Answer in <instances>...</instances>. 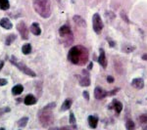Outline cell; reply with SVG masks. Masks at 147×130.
I'll list each match as a JSON object with an SVG mask.
<instances>
[{"mask_svg": "<svg viewBox=\"0 0 147 130\" xmlns=\"http://www.w3.org/2000/svg\"><path fill=\"white\" fill-rule=\"evenodd\" d=\"M88 51L82 45L74 46L68 53V60L74 65L84 66L88 61Z\"/></svg>", "mask_w": 147, "mask_h": 130, "instance_id": "6da1fadb", "label": "cell"}, {"mask_svg": "<svg viewBox=\"0 0 147 130\" xmlns=\"http://www.w3.org/2000/svg\"><path fill=\"white\" fill-rule=\"evenodd\" d=\"M56 106V103H50L43 107L38 112V119L39 122L43 127H48L49 125L53 123V110Z\"/></svg>", "mask_w": 147, "mask_h": 130, "instance_id": "7a4b0ae2", "label": "cell"}, {"mask_svg": "<svg viewBox=\"0 0 147 130\" xmlns=\"http://www.w3.org/2000/svg\"><path fill=\"white\" fill-rule=\"evenodd\" d=\"M32 7L35 13L41 18L48 19L51 16V2L50 0H34Z\"/></svg>", "mask_w": 147, "mask_h": 130, "instance_id": "3957f363", "label": "cell"}, {"mask_svg": "<svg viewBox=\"0 0 147 130\" xmlns=\"http://www.w3.org/2000/svg\"><path fill=\"white\" fill-rule=\"evenodd\" d=\"M9 61H10V63L12 64V65H14L16 68H18V70H20L21 72H24L25 74H27V75H28V76H30V77H35V76H36V74H35L34 70H30V68H28L25 63L19 60L16 56H11L10 60H9Z\"/></svg>", "mask_w": 147, "mask_h": 130, "instance_id": "277c9868", "label": "cell"}, {"mask_svg": "<svg viewBox=\"0 0 147 130\" xmlns=\"http://www.w3.org/2000/svg\"><path fill=\"white\" fill-rule=\"evenodd\" d=\"M92 25H93V30L96 32L97 34H99L103 29V22H102L100 15L99 14L95 13L92 17Z\"/></svg>", "mask_w": 147, "mask_h": 130, "instance_id": "5b68a950", "label": "cell"}, {"mask_svg": "<svg viewBox=\"0 0 147 130\" xmlns=\"http://www.w3.org/2000/svg\"><path fill=\"white\" fill-rule=\"evenodd\" d=\"M16 27H17L18 32L20 34L21 37H22L24 40L28 39V32H30V29H28V27H27V25H26L25 23L24 22L18 23Z\"/></svg>", "mask_w": 147, "mask_h": 130, "instance_id": "8992f818", "label": "cell"}, {"mask_svg": "<svg viewBox=\"0 0 147 130\" xmlns=\"http://www.w3.org/2000/svg\"><path fill=\"white\" fill-rule=\"evenodd\" d=\"M59 34L63 38H69V37H72L73 38L72 30H71V28L68 25H62V27L59 28Z\"/></svg>", "mask_w": 147, "mask_h": 130, "instance_id": "52a82bcc", "label": "cell"}, {"mask_svg": "<svg viewBox=\"0 0 147 130\" xmlns=\"http://www.w3.org/2000/svg\"><path fill=\"white\" fill-rule=\"evenodd\" d=\"M84 75L79 77V82L82 86H89L90 85V78H89V74L86 70H82Z\"/></svg>", "mask_w": 147, "mask_h": 130, "instance_id": "ba28073f", "label": "cell"}, {"mask_svg": "<svg viewBox=\"0 0 147 130\" xmlns=\"http://www.w3.org/2000/svg\"><path fill=\"white\" fill-rule=\"evenodd\" d=\"M107 96H109V92L103 90L101 87H96L94 89V97L97 100H102V99H104Z\"/></svg>", "mask_w": 147, "mask_h": 130, "instance_id": "9c48e42d", "label": "cell"}, {"mask_svg": "<svg viewBox=\"0 0 147 130\" xmlns=\"http://www.w3.org/2000/svg\"><path fill=\"white\" fill-rule=\"evenodd\" d=\"M100 54H99V58H98V63L100 64V66L102 68H105L107 67V59H106V56H105V52H104L103 49H100Z\"/></svg>", "mask_w": 147, "mask_h": 130, "instance_id": "30bf717a", "label": "cell"}, {"mask_svg": "<svg viewBox=\"0 0 147 130\" xmlns=\"http://www.w3.org/2000/svg\"><path fill=\"white\" fill-rule=\"evenodd\" d=\"M36 102H37V99L35 98L32 94H28V95L26 96V98L24 99V103H25V105H27V106L34 105V104H36Z\"/></svg>", "mask_w": 147, "mask_h": 130, "instance_id": "8fae6325", "label": "cell"}, {"mask_svg": "<svg viewBox=\"0 0 147 130\" xmlns=\"http://www.w3.org/2000/svg\"><path fill=\"white\" fill-rule=\"evenodd\" d=\"M0 27L5 28V29H11L13 27V25H12L11 21L8 18H2L0 20Z\"/></svg>", "mask_w": 147, "mask_h": 130, "instance_id": "7c38bea8", "label": "cell"}, {"mask_svg": "<svg viewBox=\"0 0 147 130\" xmlns=\"http://www.w3.org/2000/svg\"><path fill=\"white\" fill-rule=\"evenodd\" d=\"M131 86L136 89H142L144 87V81L142 78H134L131 80Z\"/></svg>", "mask_w": 147, "mask_h": 130, "instance_id": "4fadbf2b", "label": "cell"}, {"mask_svg": "<svg viewBox=\"0 0 147 130\" xmlns=\"http://www.w3.org/2000/svg\"><path fill=\"white\" fill-rule=\"evenodd\" d=\"M30 30L34 35H40V34H41V28L39 27V23H32L30 27Z\"/></svg>", "mask_w": 147, "mask_h": 130, "instance_id": "5bb4252c", "label": "cell"}, {"mask_svg": "<svg viewBox=\"0 0 147 130\" xmlns=\"http://www.w3.org/2000/svg\"><path fill=\"white\" fill-rule=\"evenodd\" d=\"M72 104H73L72 99H66V100L64 101V103L62 104V106H61L60 111L61 112H66V111L70 110V108L72 107Z\"/></svg>", "mask_w": 147, "mask_h": 130, "instance_id": "9a60e30c", "label": "cell"}, {"mask_svg": "<svg viewBox=\"0 0 147 130\" xmlns=\"http://www.w3.org/2000/svg\"><path fill=\"white\" fill-rule=\"evenodd\" d=\"M87 120H88V124L91 128H96L97 123H98V117L95 115H89Z\"/></svg>", "mask_w": 147, "mask_h": 130, "instance_id": "2e32d148", "label": "cell"}, {"mask_svg": "<svg viewBox=\"0 0 147 130\" xmlns=\"http://www.w3.org/2000/svg\"><path fill=\"white\" fill-rule=\"evenodd\" d=\"M73 20H74V22H75L78 25H79V27H86V23H85V21L82 17H80V16H79V15L74 16Z\"/></svg>", "mask_w": 147, "mask_h": 130, "instance_id": "e0dca14e", "label": "cell"}, {"mask_svg": "<svg viewBox=\"0 0 147 130\" xmlns=\"http://www.w3.org/2000/svg\"><path fill=\"white\" fill-rule=\"evenodd\" d=\"M24 91V86L21 84H17L15 85V86L12 88V94H13L14 96H17V95H20V94H22Z\"/></svg>", "mask_w": 147, "mask_h": 130, "instance_id": "ac0fdd59", "label": "cell"}, {"mask_svg": "<svg viewBox=\"0 0 147 130\" xmlns=\"http://www.w3.org/2000/svg\"><path fill=\"white\" fill-rule=\"evenodd\" d=\"M16 38H17V35L14 34H9L8 36L6 37V40H5V44L7 46H10L12 43H13L14 41L16 40Z\"/></svg>", "mask_w": 147, "mask_h": 130, "instance_id": "d6986e66", "label": "cell"}, {"mask_svg": "<svg viewBox=\"0 0 147 130\" xmlns=\"http://www.w3.org/2000/svg\"><path fill=\"white\" fill-rule=\"evenodd\" d=\"M113 106H114V110L116 111V113H120L121 112H122L123 110V104L119 102V101H116L114 100L113 101Z\"/></svg>", "mask_w": 147, "mask_h": 130, "instance_id": "ffe728a7", "label": "cell"}, {"mask_svg": "<svg viewBox=\"0 0 147 130\" xmlns=\"http://www.w3.org/2000/svg\"><path fill=\"white\" fill-rule=\"evenodd\" d=\"M10 8L9 0H0V9L3 11H6Z\"/></svg>", "mask_w": 147, "mask_h": 130, "instance_id": "44dd1931", "label": "cell"}, {"mask_svg": "<svg viewBox=\"0 0 147 130\" xmlns=\"http://www.w3.org/2000/svg\"><path fill=\"white\" fill-rule=\"evenodd\" d=\"M22 52L24 55H28V54L32 52V45H30V43L24 44L22 46Z\"/></svg>", "mask_w": 147, "mask_h": 130, "instance_id": "7402d4cb", "label": "cell"}, {"mask_svg": "<svg viewBox=\"0 0 147 130\" xmlns=\"http://www.w3.org/2000/svg\"><path fill=\"white\" fill-rule=\"evenodd\" d=\"M28 117H22L21 119H19L17 124L19 127H25L26 125L28 124Z\"/></svg>", "mask_w": 147, "mask_h": 130, "instance_id": "603a6c76", "label": "cell"}, {"mask_svg": "<svg viewBox=\"0 0 147 130\" xmlns=\"http://www.w3.org/2000/svg\"><path fill=\"white\" fill-rule=\"evenodd\" d=\"M125 128L127 130H134L136 128V124H134V122L131 119H129L125 122Z\"/></svg>", "mask_w": 147, "mask_h": 130, "instance_id": "cb8c5ba5", "label": "cell"}, {"mask_svg": "<svg viewBox=\"0 0 147 130\" xmlns=\"http://www.w3.org/2000/svg\"><path fill=\"white\" fill-rule=\"evenodd\" d=\"M136 50V47L134 46H131V45H125L123 47V51L125 52V53H131V52H134Z\"/></svg>", "mask_w": 147, "mask_h": 130, "instance_id": "d4e9b609", "label": "cell"}, {"mask_svg": "<svg viewBox=\"0 0 147 130\" xmlns=\"http://www.w3.org/2000/svg\"><path fill=\"white\" fill-rule=\"evenodd\" d=\"M137 119L140 123H147V113H143V115H139Z\"/></svg>", "mask_w": 147, "mask_h": 130, "instance_id": "484cf974", "label": "cell"}, {"mask_svg": "<svg viewBox=\"0 0 147 130\" xmlns=\"http://www.w3.org/2000/svg\"><path fill=\"white\" fill-rule=\"evenodd\" d=\"M70 122H71L72 124L76 123V119H75V115H74V113H70Z\"/></svg>", "mask_w": 147, "mask_h": 130, "instance_id": "4316f807", "label": "cell"}, {"mask_svg": "<svg viewBox=\"0 0 147 130\" xmlns=\"http://www.w3.org/2000/svg\"><path fill=\"white\" fill-rule=\"evenodd\" d=\"M121 17H122V19H124V20H125L127 23H129V18L127 17V15H125V12H122V13H121Z\"/></svg>", "mask_w": 147, "mask_h": 130, "instance_id": "83f0119b", "label": "cell"}, {"mask_svg": "<svg viewBox=\"0 0 147 130\" xmlns=\"http://www.w3.org/2000/svg\"><path fill=\"white\" fill-rule=\"evenodd\" d=\"M82 96L84 97V99L86 101L89 100V94H88V92H87V91H84V92H82Z\"/></svg>", "mask_w": 147, "mask_h": 130, "instance_id": "f1b7e54d", "label": "cell"}, {"mask_svg": "<svg viewBox=\"0 0 147 130\" xmlns=\"http://www.w3.org/2000/svg\"><path fill=\"white\" fill-rule=\"evenodd\" d=\"M7 83H8L7 79H5V78H0V86H4V85H6Z\"/></svg>", "mask_w": 147, "mask_h": 130, "instance_id": "f546056e", "label": "cell"}, {"mask_svg": "<svg viewBox=\"0 0 147 130\" xmlns=\"http://www.w3.org/2000/svg\"><path fill=\"white\" fill-rule=\"evenodd\" d=\"M8 112H10V108H5L0 111V115H3L4 113H8Z\"/></svg>", "mask_w": 147, "mask_h": 130, "instance_id": "4dcf8cb0", "label": "cell"}, {"mask_svg": "<svg viewBox=\"0 0 147 130\" xmlns=\"http://www.w3.org/2000/svg\"><path fill=\"white\" fill-rule=\"evenodd\" d=\"M107 81L109 82V83H113L114 82V78L111 75H108V77H107Z\"/></svg>", "mask_w": 147, "mask_h": 130, "instance_id": "1f68e13d", "label": "cell"}, {"mask_svg": "<svg viewBox=\"0 0 147 130\" xmlns=\"http://www.w3.org/2000/svg\"><path fill=\"white\" fill-rule=\"evenodd\" d=\"M107 40H108L109 42H110V46H111V47H114V46H115V42L112 41V40H111L110 38H107Z\"/></svg>", "mask_w": 147, "mask_h": 130, "instance_id": "d6a6232c", "label": "cell"}, {"mask_svg": "<svg viewBox=\"0 0 147 130\" xmlns=\"http://www.w3.org/2000/svg\"><path fill=\"white\" fill-rule=\"evenodd\" d=\"M3 67H4V61H0V70H2Z\"/></svg>", "mask_w": 147, "mask_h": 130, "instance_id": "836d02e7", "label": "cell"}, {"mask_svg": "<svg viewBox=\"0 0 147 130\" xmlns=\"http://www.w3.org/2000/svg\"><path fill=\"white\" fill-rule=\"evenodd\" d=\"M142 60L147 61V53L146 54H143V55H142Z\"/></svg>", "mask_w": 147, "mask_h": 130, "instance_id": "e575fe53", "label": "cell"}, {"mask_svg": "<svg viewBox=\"0 0 147 130\" xmlns=\"http://www.w3.org/2000/svg\"><path fill=\"white\" fill-rule=\"evenodd\" d=\"M92 66H93V65H92V63L89 64V66H88V70H91V68H92Z\"/></svg>", "mask_w": 147, "mask_h": 130, "instance_id": "d590c367", "label": "cell"}, {"mask_svg": "<svg viewBox=\"0 0 147 130\" xmlns=\"http://www.w3.org/2000/svg\"><path fill=\"white\" fill-rule=\"evenodd\" d=\"M143 129H145V130L147 129V125H146V126H143Z\"/></svg>", "mask_w": 147, "mask_h": 130, "instance_id": "8d00e7d4", "label": "cell"}]
</instances>
